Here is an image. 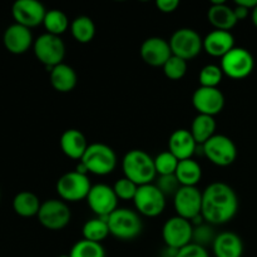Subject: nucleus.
<instances>
[{"label": "nucleus", "mask_w": 257, "mask_h": 257, "mask_svg": "<svg viewBox=\"0 0 257 257\" xmlns=\"http://www.w3.org/2000/svg\"><path fill=\"white\" fill-rule=\"evenodd\" d=\"M212 250L216 257H242L243 242L237 233L226 231L216 236Z\"/></svg>", "instance_id": "23"}, {"label": "nucleus", "mask_w": 257, "mask_h": 257, "mask_svg": "<svg viewBox=\"0 0 257 257\" xmlns=\"http://www.w3.org/2000/svg\"><path fill=\"white\" fill-rule=\"evenodd\" d=\"M136 210L146 217H157L165 211L166 196L155 183L140 186L133 200Z\"/></svg>", "instance_id": "11"}, {"label": "nucleus", "mask_w": 257, "mask_h": 257, "mask_svg": "<svg viewBox=\"0 0 257 257\" xmlns=\"http://www.w3.org/2000/svg\"><path fill=\"white\" fill-rule=\"evenodd\" d=\"M255 59L245 48L235 47L221 58V69L223 74L232 79H243L252 73Z\"/></svg>", "instance_id": "10"}, {"label": "nucleus", "mask_w": 257, "mask_h": 257, "mask_svg": "<svg viewBox=\"0 0 257 257\" xmlns=\"http://www.w3.org/2000/svg\"><path fill=\"white\" fill-rule=\"evenodd\" d=\"M216 120L215 117L206 114H197L191 124V135L195 138L196 143L200 146L205 145L210 138L215 136Z\"/></svg>", "instance_id": "27"}, {"label": "nucleus", "mask_w": 257, "mask_h": 257, "mask_svg": "<svg viewBox=\"0 0 257 257\" xmlns=\"http://www.w3.org/2000/svg\"><path fill=\"white\" fill-rule=\"evenodd\" d=\"M58 257H70L69 255H62V256H58Z\"/></svg>", "instance_id": "43"}, {"label": "nucleus", "mask_w": 257, "mask_h": 257, "mask_svg": "<svg viewBox=\"0 0 257 257\" xmlns=\"http://www.w3.org/2000/svg\"><path fill=\"white\" fill-rule=\"evenodd\" d=\"M223 72L221 67L216 64H207L201 69L198 80L201 87L206 88H217L221 84L223 78Z\"/></svg>", "instance_id": "32"}, {"label": "nucleus", "mask_w": 257, "mask_h": 257, "mask_svg": "<svg viewBox=\"0 0 257 257\" xmlns=\"http://www.w3.org/2000/svg\"><path fill=\"white\" fill-rule=\"evenodd\" d=\"M156 7L160 12L168 14V13H173L180 7V2L178 0H157Z\"/></svg>", "instance_id": "39"}, {"label": "nucleus", "mask_w": 257, "mask_h": 257, "mask_svg": "<svg viewBox=\"0 0 257 257\" xmlns=\"http://www.w3.org/2000/svg\"><path fill=\"white\" fill-rule=\"evenodd\" d=\"M162 68L163 73H165V75L168 79L180 80L187 73V60L182 59L180 57H176V55H172Z\"/></svg>", "instance_id": "34"}, {"label": "nucleus", "mask_w": 257, "mask_h": 257, "mask_svg": "<svg viewBox=\"0 0 257 257\" xmlns=\"http://www.w3.org/2000/svg\"><path fill=\"white\" fill-rule=\"evenodd\" d=\"M193 226L186 218L173 216L168 218L162 228V237L166 246L181 250L192 242Z\"/></svg>", "instance_id": "12"}, {"label": "nucleus", "mask_w": 257, "mask_h": 257, "mask_svg": "<svg viewBox=\"0 0 257 257\" xmlns=\"http://www.w3.org/2000/svg\"><path fill=\"white\" fill-rule=\"evenodd\" d=\"M178 163H180V161L170 151H165V152L160 153L155 158L156 172H157L158 176L175 175L176 170L178 167Z\"/></svg>", "instance_id": "33"}, {"label": "nucleus", "mask_w": 257, "mask_h": 257, "mask_svg": "<svg viewBox=\"0 0 257 257\" xmlns=\"http://www.w3.org/2000/svg\"><path fill=\"white\" fill-rule=\"evenodd\" d=\"M92 185L87 175L72 171L58 180L57 193L60 200L64 202H78V201L87 200Z\"/></svg>", "instance_id": "7"}, {"label": "nucleus", "mask_w": 257, "mask_h": 257, "mask_svg": "<svg viewBox=\"0 0 257 257\" xmlns=\"http://www.w3.org/2000/svg\"><path fill=\"white\" fill-rule=\"evenodd\" d=\"M236 5L246 8L248 10H252L257 5V0H236Z\"/></svg>", "instance_id": "41"}, {"label": "nucleus", "mask_w": 257, "mask_h": 257, "mask_svg": "<svg viewBox=\"0 0 257 257\" xmlns=\"http://www.w3.org/2000/svg\"><path fill=\"white\" fill-rule=\"evenodd\" d=\"M138 187H140V186H137L135 182L128 180L127 177H122L119 178V180L115 181L114 186H113V190H114L118 200L133 201L136 197V193H137Z\"/></svg>", "instance_id": "36"}, {"label": "nucleus", "mask_w": 257, "mask_h": 257, "mask_svg": "<svg viewBox=\"0 0 257 257\" xmlns=\"http://www.w3.org/2000/svg\"><path fill=\"white\" fill-rule=\"evenodd\" d=\"M43 25H44L48 34L60 37L69 28V20H68V17L64 12L59 9H52L48 10L47 14H45Z\"/></svg>", "instance_id": "30"}, {"label": "nucleus", "mask_w": 257, "mask_h": 257, "mask_svg": "<svg viewBox=\"0 0 257 257\" xmlns=\"http://www.w3.org/2000/svg\"><path fill=\"white\" fill-rule=\"evenodd\" d=\"M39 198L37 195L29 191H22L18 195H15L14 200H13V210L17 215L22 216V217H33V216H38V212L40 210Z\"/></svg>", "instance_id": "26"}, {"label": "nucleus", "mask_w": 257, "mask_h": 257, "mask_svg": "<svg viewBox=\"0 0 257 257\" xmlns=\"http://www.w3.org/2000/svg\"><path fill=\"white\" fill-rule=\"evenodd\" d=\"M202 155L218 167H227L237 158V148L233 141L225 135H215L201 146Z\"/></svg>", "instance_id": "6"}, {"label": "nucleus", "mask_w": 257, "mask_h": 257, "mask_svg": "<svg viewBox=\"0 0 257 257\" xmlns=\"http://www.w3.org/2000/svg\"><path fill=\"white\" fill-rule=\"evenodd\" d=\"M141 57L151 67H163L172 57L170 42L160 37H151L141 45Z\"/></svg>", "instance_id": "17"}, {"label": "nucleus", "mask_w": 257, "mask_h": 257, "mask_svg": "<svg viewBox=\"0 0 257 257\" xmlns=\"http://www.w3.org/2000/svg\"><path fill=\"white\" fill-rule=\"evenodd\" d=\"M238 211V197L227 183L213 182L202 192L203 220L212 226L230 222Z\"/></svg>", "instance_id": "1"}, {"label": "nucleus", "mask_w": 257, "mask_h": 257, "mask_svg": "<svg viewBox=\"0 0 257 257\" xmlns=\"http://www.w3.org/2000/svg\"><path fill=\"white\" fill-rule=\"evenodd\" d=\"M3 43L8 52L19 55L29 50V48L34 44V39L29 28L14 23L5 29Z\"/></svg>", "instance_id": "18"}, {"label": "nucleus", "mask_w": 257, "mask_h": 257, "mask_svg": "<svg viewBox=\"0 0 257 257\" xmlns=\"http://www.w3.org/2000/svg\"><path fill=\"white\" fill-rule=\"evenodd\" d=\"M198 145L191 132L185 128L175 131L168 140V151L178 161L190 160L197 151Z\"/></svg>", "instance_id": "19"}, {"label": "nucleus", "mask_w": 257, "mask_h": 257, "mask_svg": "<svg viewBox=\"0 0 257 257\" xmlns=\"http://www.w3.org/2000/svg\"><path fill=\"white\" fill-rule=\"evenodd\" d=\"M173 206L177 216L191 221L201 215L202 210V192L197 187H182L173 197Z\"/></svg>", "instance_id": "14"}, {"label": "nucleus", "mask_w": 257, "mask_h": 257, "mask_svg": "<svg viewBox=\"0 0 257 257\" xmlns=\"http://www.w3.org/2000/svg\"><path fill=\"white\" fill-rule=\"evenodd\" d=\"M170 47L172 55L190 60L197 57L203 49V39L196 30L191 28H181L171 37Z\"/></svg>", "instance_id": "9"}, {"label": "nucleus", "mask_w": 257, "mask_h": 257, "mask_svg": "<svg viewBox=\"0 0 257 257\" xmlns=\"http://www.w3.org/2000/svg\"><path fill=\"white\" fill-rule=\"evenodd\" d=\"M251 20H252L253 25L257 28V5L251 10Z\"/></svg>", "instance_id": "42"}, {"label": "nucleus", "mask_w": 257, "mask_h": 257, "mask_svg": "<svg viewBox=\"0 0 257 257\" xmlns=\"http://www.w3.org/2000/svg\"><path fill=\"white\" fill-rule=\"evenodd\" d=\"M233 48H235V38L231 32L215 29L203 38V50L211 57L222 58Z\"/></svg>", "instance_id": "20"}, {"label": "nucleus", "mask_w": 257, "mask_h": 257, "mask_svg": "<svg viewBox=\"0 0 257 257\" xmlns=\"http://www.w3.org/2000/svg\"><path fill=\"white\" fill-rule=\"evenodd\" d=\"M122 170L124 177L137 186L150 185L157 176L155 158L142 150L128 151L122 160Z\"/></svg>", "instance_id": "2"}, {"label": "nucleus", "mask_w": 257, "mask_h": 257, "mask_svg": "<svg viewBox=\"0 0 257 257\" xmlns=\"http://www.w3.org/2000/svg\"><path fill=\"white\" fill-rule=\"evenodd\" d=\"M233 12H235V15H236V19H237V22H240V20L246 19V18L250 15L251 10L246 9V8H243V7H240V5H236V7L233 8Z\"/></svg>", "instance_id": "40"}, {"label": "nucleus", "mask_w": 257, "mask_h": 257, "mask_svg": "<svg viewBox=\"0 0 257 257\" xmlns=\"http://www.w3.org/2000/svg\"><path fill=\"white\" fill-rule=\"evenodd\" d=\"M47 12L44 5L38 0H18L12 8V15L15 23L29 29L43 24Z\"/></svg>", "instance_id": "15"}, {"label": "nucleus", "mask_w": 257, "mask_h": 257, "mask_svg": "<svg viewBox=\"0 0 257 257\" xmlns=\"http://www.w3.org/2000/svg\"><path fill=\"white\" fill-rule=\"evenodd\" d=\"M155 185L160 188V191L166 196V197H167V196H173V197H175L177 191L182 187V186L180 185V182H178L176 175L160 176Z\"/></svg>", "instance_id": "37"}, {"label": "nucleus", "mask_w": 257, "mask_h": 257, "mask_svg": "<svg viewBox=\"0 0 257 257\" xmlns=\"http://www.w3.org/2000/svg\"><path fill=\"white\" fill-rule=\"evenodd\" d=\"M192 104L198 114L215 117L225 107V97L218 88L200 87L192 95Z\"/></svg>", "instance_id": "16"}, {"label": "nucleus", "mask_w": 257, "mask_h": 257, "mask_svg": "<svg viewBox=\"0 0 257 257\" xmlns=\"http://www.w3.org/2000/svg\"><path fill=\"white\" fill-rule=\"evenodd\" d=\"M207 19L216 30L230 32L237 24L233 8L226 5L222 0L211 3V7L207 12Z\"/></svg>", "instance_id": "21"}, {"label": "nucleus", "mask_w": 257, "mask_h": 257, "mask_svg": "<svg viewBox=\"0 0 257 257\" xmlns=\"http://www.w3.org/2000/svg\"><path fill=\"white\" fill-rule=\"evenodd\" d=\"M87 203L97 217L108 218L118 208V197L110 186L99 183L90 188Z\"/></svg>", "instance_id": "13"}, {"label": "nucleus", "mask_w": 257, "mask_h": 257, "mask_svg": "<svg viewBox=\"0 0 257 257\" xmlns=\"http://www.w3.org/2000/svg\"><path fill=\"white\" fill-rule=\"evenodd\" d=\"M70 257H105L104 247L102 243L88 240H80L74 243L69 252Z\"/></svg>", "instance_id": "31"}, {"label": "nucleus", "mask_w": 257, "mask_h": 257, "mask_svg": "<svg viewBox=\"0 0 257 257\" xmlns=\"http://www.w3.org/2000/svg\"><path fill=\"white\" fill-rule=\"evenodd\" d=\"M49 79L52 87L59 93L72 92L78 82L75 70L65 63L55 65L49 70Z\"/></svg>", "instance_id": "24"}, {"label": "nucleus", "mask_w": 257, "mask_h": 257, "mask_svg": "<svg viewBox=\"0 0 257 257\" xmlns=\"http://www.w3.org/2000/svg\"><path fill=\"white\" fill-rule=\"evenodd\" d=\"M70 33L78 43L87 44V43L92 42L93 38H94L95 25L89 17L82 15V17L75 18L72 22Z\"/></svg>", "instance_id": "29"}, {"label": "nucleus", "mask_w": 257, "mask_h": 257, "mask_svg": "<svg viewBox=\"0 0 257 257\" xmlns=\"http://www.w3.org/2000/svg\"><path fill=\"white\" fill-rule=\"evenodd\" d=\"M60 150L67 157L72 160H82L88 148V142L85 136L79 130H67L60 136Z\"/></svg>", "instance_id": "22"}, {"label": "nucleus", "mask_w": 257, "mask_h": 257, "mask_svg": "<svg viewBox=\"0 0 257 257\" xmlns=\"http://www.w3.org/2000/svg\"><path fill=\"white\" fill-rule=\"evenodd\" d=\"M109 233L122 241L135 240L143 228L142 218L137 211L118 207L107 220Z\"/></svg>", "instance_id": "3"}, {"label": "nucleus", "mask_w": 257, "mask_h": 257, "mask_svg": "<svg viewBox=\"0 0 257 257\" xmlns=\"http://www.w3.org/2000/svg\"><path fill=\"white\" fill-rule=\"evenodd\" d=\"M37 217L43 227L58 231L68 226L72 218V212L67 202L58 198H52L42 203Z\"/></svg>", "instance_id": "8"}, {"label": "nucleus", "mask_w": 257, "mask_h": 257, "mask_svg": "<svg viewBox=\"0 0 257 257\" xmlns=\"http://www.w3.org/2000/svg\"><path fill=\"white\" fill-rule=\"evenodd\" d=\"M177 257H210V255H208L206 247L191 242L190 245L178 250Z\"/></svg>", "instance_id": "38"}, {"label": "nucleus", "mask_w": 257, "mask_h": 257, "mask_svg": "<svg viewBox=\"0 0 257 257\" xmlns=\"http://www.w3.org/2000/svg\"><path fill=\"white\" fill-rule=\"evenodd\" d=\"M107 220L108 218L102 217H95L92 218V220H88L82 228L83 238L98 243L105 240L108 235H110Z\"/></svg>", "instance_id": "28"}, {"label": "nucleus", "mask_w": 257, "mask_h": 257, "mask_svg": "<svg viewBox=\"0 0 257 257\" xmlns=\"http://www.w3.org/2000/svg\"><path fill=\"white\" fill-rule=\"evenodd\" d=\"M175 175L181 186L196 187L197 183L201 181V178H202V168H201L200 163L193 160V158L183 160L180 161V163H178Z\"/></svg>", "instance_id": "25"}, {"label": "nucleus", "mask_w": 257, "mask_h": 257, "mask_svg": "<svg viewBox=\"0 0 257 257\" xmlns=\"http://www.w3.org/2000/svg\"><path fill=\"white\" fill-rule=\"evenodd\" d=\"M215 231H213L212 225L207 222H203L202 225L196 226L193 227V235H192V242L196 245H200L202 247H206L207 245H212L213 241L216 238Z\"/></svg>", "instance_id": "35"}, {"label": "nucleus", "mask_w": 257, "mask_h": 257, "mask_svg": "<svg viewBox=\"0 0 257 257\" xmlns=\"http://www.w3.org/2000/svg\"><path fill=\"white\" fill-rule=\"evenodd\" d=\"M80 162L87 167L88 173L107 176L117 167V156L109 146L104 143H92L88 146Z\"/></svg>", "instance_id": "4"}, {"label": "nucleus", "mask_w": 257, "mask_h": 257, "mask_svg": "<svg viewBox=\"0 0 257 257\" xmlns=\"http://www.w3.org/2000/svg\"><path fill=\"white\" fill-rule=\"evenodd\" d=\"M33 50L37 59L45 65L48 72L55 65L62 64L65 57V45L62 38L48 33L39 35L34 40Z\"/></svg>", "instance_id": "5"}]
</instances>
